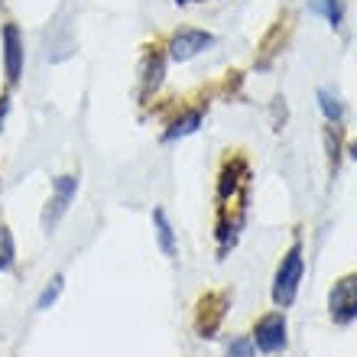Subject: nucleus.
I'll return each instance as SVG.
<instances>
[{
    "label": "nucleus",
    "instance_id": "2",
    "mask_svg": "<svg viewBox=\"0 0 357 357\" xmlns=\"http://www.w3.org/2000/svg\"><path fill=\"white\" fill-rule=\"evenodd\" d=\"M302 273H305V244H302V234H292V244L282 250L280 264H276V273H273V305L276 309H289L296 296H299V282Z\"/></svg>",
    "mask_w": 357,
    "mask_h": 357
},
{
    "label": "nucleus",
    "instance_id": "3",
    "mask_svg": "<svg viewBox=\"0 0 357 357\" xmlns=\"http://www.w3.org/2000/svg\"><path fill=\"white\" fill-rule=\"evenodd\" d=\"M78 185H82L78 172H62V176L52 178V185H49V198H46V208H43V215H39L43 234H49V237L56 234V227L62 225V218L68 215V208L75 205Z\"/></svg>",
    "mask_w": 357,
    "mask_h": 357
},
{
    "label": "nucleus",
    "instance_id": "13",
    "mask_svg": "<svg viewBox=\"0 0 357 357\" xmlns=\"http://www.w3.org/2000/svg\"><path fill=\"white\" fill-rule=\"evenodd\" d=\"M325 153H328V172L335 176L338 172V162H341V123H325Z\"/></svg>",
    "mask_w": 357,
    "mask_h": 357
},
{
    "label": "nucleus",
    "instance_id": "14",
    "mask_svg": "<svg viewBox=\"0 0 357 357\" xmlns=\"http://www.w3.org/2000/svg\"><path fill=\"white\" fill-rule=\"evenodd\" d=\"M312 10L325 17L331 29H341V23H344V0H312Z\"/></svg>",
    "mask_w": 357,
    "mask_h": 357
},
{
    "label": "nucleus",
    "instance_id": "4",
    "mask_svg": "<svg viewBox=\"0 0 357 357\" xmlns=\"http://www.w3.org/2000/svg\"><path fill=\"white\" fill-rule=\"evenodd\" d=\"M231 309V289H208L195 299V312H192V325H195L198 338H215Z\"/></svg>",
    "mask_w": 357,
    "mask_h": 357
},
{
    "label": "nucleus",
    "instance_id": "17",
    "mask_svg": "<svg viewBox=\"0 0 357 357\" xmlns=\"http://www.w3.org/2000/svg\"><path fill=\"white\" fill-rule=\"evenodd\" d=\"M225 357H257L254 338H250V335H234V338L227 341Z\"/></svg>",
    "mask_w": 357,
    "mask_h": 357
},
{
    "label": "nucleus",
    "instance_id": "7",
    "mask_svg": "<svg viewBox=\"0 0 357 357\" xmlns=\"http://www.w3.org/2000/svg\"><path fill=\"white\" fill-rule=\"evenodd\" d=\"M328 319L338 328H348L357 321V270L344 273L328 289Z\"/></svg>",
    "mask_w": 357,
    "mask_h": 357
},
{
    "label": "nucleus",
    "instance_id": "5",
    "mask_svg": "<svg viewBox=\"0 0 357 357\" xmlns=\"http://www.w3.org/2000/svg\"><path fill=\"white\" fill-rule=\"evenodd\" d=\"M250 338H254V348L260 351V354H266V357L282 354V351H286V344H289V325H286V312H282V309L264 312V315L254 321Z\"/></svg>",
    "mask_w": 357,
    "mask_h": 357
},
{
    "label": "nucleus",
    "instance_id": "19",
    "mask_svg": "<svg viewBox=\"0 0 357 357\" xmlns=\"http://www.w3.org/2000/svg\"><path fill=\"white\" fill-rule=\"evenodd\" d=\"M344 153H348V160H351V162H357V137L348 143V150H344Z\"/></svg>",
    "mask_w": 357,
    "mask_h": 357
},
{
    "label": "nucleus",
    "instance_id": "16",
    "mask_svg": "<svg viewBox=\"0 0 357 357\" xmlns=\"http://www.w3.org/2000/svg\"><path fill=\"white\" fill-rule=\"evenodd\" d=\"M17 266V241L10 234V227L0 221V273H10Z\"/></svg>",
    "mask_w": 357,
    "mask_h": 357
},
{
    "label": "nucleus",
    "instance_id": "9",
    "mask_svg": "<svg viewBox=\"0 0 357 357\" xmlns=\"http://www.w3.org/2000/svg\"><path fill=\"white\" fill-rule=\"evenodd\" d=\"M0 46H3V78L7 88H17L26 66V49H23V29L17 23H3L0 29Z\"/></svg>",
    "mask_w": 357,
    "mask_h": 357
},
{
    "label": "nucleus",
    "instance_id": "8",
    "mask_svg": "<svg viewBox=\"0 0 357 357\" xmlns=\"http://www.w3.org/2000/svg\"><path fill=\"white\" fill-rule=\"evenodd\" d=\"M169 117H166V130H162V143H178L192 137V133L202 127L205 121V111H208V101L205 104H172L169 107Z\"/></svg>",
    "mask_w": 357,
    "mask_h": 357
},
{
    "label": "nucleus",
    "instance_id": "15",
    "mask_svg": "<svg viewBox=\"0 0 357 357\" xmlns=\"http://www.w3.org/2000/svg\"><path fill=\"white\" fill-rule=\"evenodd\" d=\"M62 292H66V273H56V276H52V280L43 286V292H39L36 309L39 312H49L59 302V296H62Z\"/></svg>",
    "mask_w": 357,
    "mask_h": 357
},
{
    "label": "nucleus",
    "instance_id": "11",
    "mask_svg": "<svg viewBox=\"0 0 357 357\" xmlns=\"http://www.w3.org/2000/svg\"><path fill=\"white\" fill-rule=\"evenodd\" d=\"M150 218H153V231H156V244H160L162 257L176 260V254H178V237H176V227H172L169 215H166V208L156 205Z\"/></svg>",
    "mask_w": 357,
    "mask_h": 357
},
{
    "label": "nucleus",
    "instance_id": "10",
    "mask_svg": "<svg viewBox=\"0 0 357 357\" xmlns=\"http://www.w3.org/2000/svg\"><path fill=\"white\" fill-rule=\"evenodd\" d=\"M166 46L153 43V46L143 49V59H140V101H150L153 94L160 91L162 85V75H166Z\"/></svg>",
    "mask_w": 357,
    "mask_h": 357
},
{
    "label": "nucleus",
    "instance_id": "6",
    "mask_svg": "<svg viewBox=\"0 0 357 357\" xmlns=\"http://www.w3.org/2000/svg\"><path fill=\"white\" fill-rule=\"evenodd\" d=\"M218 39L211 29L202 26H178L169 39H166V59L182 66V62H192L195 56H202L205 49H211Z\"/></svg>",
    "mask_w": 357,
    "mask_h": 357
},
{
    "label": "nucleus",
    "instance_id": "20",
    "mask_svg": "<svg viewBox=\"0 0 357 357\" xmlns=\"http://www.w3.org/2000/svg\"><path fill=\"white\" fill-rule=\"evenodd\" d=\"M0 188H3V182H0Z\"/></svg>",
    "mask_w": 357,
    "mask_h": 357
},
{
    "label": "nucleus",
    "instance_id": "18",
    "mask_svg": "<svg viewBox=\"0 0 357 357\" xmlns=\"http://www.w3.org/2000/svg\"><path fill=\"white\" fill-rule=\"evenodd\" d=\"M7 114H10V94L3 91V94H0V130H3V121H7Z\"/></svg>",
    "mask_w": 357,
    "mask_h": 357
},
{
    "label": "nucleus",
    "instance_id": "12",
    "mask_svg": "<svg viewBox=\"0 0 357 357\" xmlns=\"http://www.w3.org/2000/svg\"><path fill=\"white\" fill-rule=\"evenodd\" d=\"M315 98H319V111H321V117H325V123H344L348 107H344V101H341V94L335 91V88L321 85Z\"/></svg>",
    "mask_w": 357,
    "mask_h": 357
},
{
    "label": "nucleus",
    "instance_id": "1",
    "mask_svg": "<svg viewBox=\"0 0 357 357\" xmlns=\"http://www.w3.org/2000/svg\"><path fill=\"white\" fill-rule=\"evenodd\" d=\"M218 182H215V244L218 260H225L234 244L241 241V231L247 225V208H250V156L244 150H225L218 162Z\"/></svg>",
    "mask_w": 357,
    "mask_h": 357
}]
</instances>
